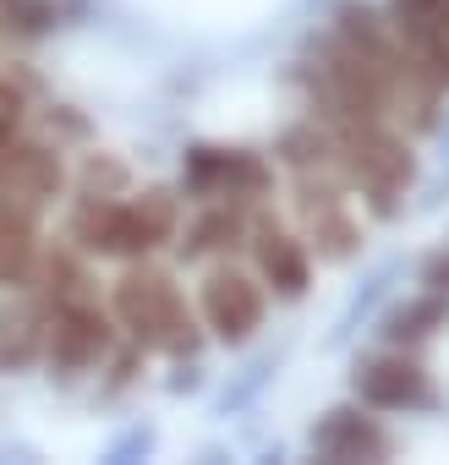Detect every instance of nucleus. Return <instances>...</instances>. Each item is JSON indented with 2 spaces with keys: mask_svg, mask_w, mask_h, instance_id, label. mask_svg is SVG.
Masks as SVG:
<instances>
[{
  "mask_svg": "<svg viewBox=\"0 0 449 465\" xmlns=\"http://www.w3.org/2000/svg\"><path fill=\"white\" fill-rule=\"evenodd\" d=\"M115 318L143 351H170V356L197 351V323L186 312V296L159 269H132L115 285Z\"/></svg>",
  "mask_w": 449,
  "mask_h": 465,
  "instance_id": "f257e3e1",
  "label": "nucleus"
},
{
  "mask_svg": "<svg viewBox=\"0 0 449 465\" xmlns=\"http://www.w3.org/2000/svg\"><path fill=\"white\" fill-rule=\"evenodd\" d=\"M181 181H186V197L197 203H258L274 175L247 148H192Z\"/></svg>",
  "mask_w": 449,
  "mask_h": 465,
  "instance_id": "f03ea898",
  "label": "nucleus"
},
{
  "mask_svg": "<svg viewBox=\"0 0 449 465\" xmlns=\"http://www.w3.org/2000/svg\"><path fill=\"white\" fill-rule=\"evenodd\" d=\"M45 345H50V367L72 378V372H88L94 361H105V356H110L115 329H110V318H105L88 296H77V302L50 307Z\"/></svg>",
  "mask_w": 449,
  "mask_h": 465,
  "instance_id": "7ed1b4c3",
  "label": "nucleus"
},
{
  "mask_svg": "<svg viewBox=\"0 0 449 465\" xmlns=\"http://www.w3.org/2000/svg\"><path fill=\"white\" fill-rule=\"evenodd\" d=\"M340 153H345L351 181H362V186L378 197V208H389V197L411 181V153H405V143L389 137L378 121H345Z\"/></svg>",
  "mask_w": 449,
  "mask_h": 465,
  "instance_id": "20e7f679",
  "label": "nucleus"
},
{
  "mask_svg": "<svg viewBox=\"0 0 449 465\" xmlns=\"http://www.w3.org/2000/svg\"><path fill=\"white\" fill-rule=\"evenodd\" d=\"M203 318H208V329L224 340V345H242L258 323H264V291L247 280V274H214L208 285H203Z\"/></svg>",
  "mask_w": 449,
  "mask_h": 465,
  "instance_id": "39448f33",
  "label": "nucleus"
},
{
  "mask_svg": "<svg viewBox=\"0 0 449 465\" xmlns=\"http://www.w3.org/2000/svg\"><path fill=\"white\" fill-rule=\"evenodd\" d=\"M356 394L378 411H405V405H427L433 383L411 356H373L356 367Z\"/></svg>",
  "mask_w": 449,
  "mask_h": 465,
  "instance_id": "423d86ee",
  "label": "nucleus"
},
{
  "mask_svg": "<svg viewBox=\"0 0 449 465\" xmlns=\"http://www.w3.org/2000/svg\"><path fill=\"white\" fill-rule=\"evenodd\" d=\"M253 252H258V274H264V285H274V296H302V291H307L313 263H307V247H302L296 236L264 224L258 242H253Z\"/></svg>",
  "mask_w": 449,
  "mask_h": 465,
  "instance_id": "0eeeda50",
  "label": "nucleus"
},
{
  "mask_svg": "<svg viewBox=\"0 0 449 465\" xmlns=\"http://www.w3.org/2000/svg\"><path fill=\"white\" fill-rule=\"evenodd\" d=\"M313 443H318V454H329V460H384V454H389V438H384L362 411H329V416L318 421Z\"/></svg>",
  "mask_w": 449,
  "mask_h": 465,
  "instance_id": "6e6552de",
  "label": "nucleus"
},
{
  "mask_svg": "<svg viewBox=\"0 0 449 465\" xmlns=\"http://www.w3.org/2000/svg\"><path fill=\"white\" fill-rule=\"evenodd\" d=\"M45 323H50V307L39 296H17L0 307V367H28L45 345Z\"/></svg>",
  "mask_w": 449,
  "mask_h": 465,
  "instance_id": "1a4fd4ad",
  "label": "nucleus"
},
{
  "mask_svg": "<svg viewBox=\"0 0 449 465\" xmlns=\"http://www.w3.org/2000/svg\"><path fill=\"white\" fill-rule=\"evenodd\" d=\"M0 186L23 192L28 203H45L61 192V159L39 143H23V148H6L0 153Z\"/></svg>",
  "mask_w": 449,
  "mask_h": 465,
  "instance_id": "9d476101",
  "label": "nucleus"
},
{
  "mask_svg": "<svg viewBox=\"0 0 449 465\" xmlns=\"http://www.w3.org/2000/svg\"><path fill=\"white\" fill-rule=\"evenodd\" d=\"M242 236H247L242 208H236V203H208V208L192 219V230H186L181 252H186V258H214V252H231Z\"/></svg>",
  "mask_w": 449,
  "mask_h": 465,
  "instance_id": "9b49d317",
  "label": "nucleus"
},
{
  "mask_svg": "<svg viewBox=\"0 0 449 465\" xmlns=\"http://www.w3.org/2000/svg\"><path fill=\"white\" fill-rule=\"evenodd\" d=\"M444 323H449V302L433 291V296H422V302L400 307V312L389 318V329H384V334H389L394 345H416V340H427V334H433V329H444Z\"/></svg>",
  "mask_w": 449,
  "mask_h": 465,
  "instance_id": "f8f14e48",
  "label": "nucleus"
},
{
  "mask_svg": "<svg viewBox=\"0 0 449 465\" xmlns=\"http://www.w3.org/2000/svg\"><path fill=\"white\" fill-rule=\"evenodd\" d=\"M307 219H313V242H318L324 258H351V247H356V224H351V213H345L340 203L313 208Z\"/></svg>",
  "mask_w": 449,
  "mask_h": 465,
  "instance_id": "ddd939ff",
  "label": "nucleus"
},
{
  "mask_svg": "<svg viewBox=\"0 0 449 465\" xmlns=\"http://www.w3.org/2000/svg\"><path fill=\"white\" fill-rule=\"evenodd\" d=\"M83 285H88V274L77 269V258H66V252H55V258H45V285L34 291L45 307H61V302H77L83 296Z\"/></svg>",
  "mask_w": 449,
  "mask_h": 465,
  "instance_id": "4468645a",
  "label": "nucleus"
},
{
  "mask_svg": "<svg viewBox=\"0 0 449 465\" xmlns=\"http://www.w3.org/2000/svg\"><path fill=\"white\" fill-rule=\"evenodd\" d=\"M280 153H285V164H296V170H324L329 164V153H334V143L318 132V126H291L285 137H280Z\"/></svg>",
  "mask_w": 449,
  "mask_h": 465,
  "instance_id": "2eb2a0df",
  "label": "nucleus"
},
{
  "mask_svg": "<svg viewBox=\"0 0 449 465\" xmlns=\"http://www.w3.org/2000/svg\"><path fill=\"white\" fill-rule=\"evenodd\" d=\"M132 208H137V219H143L154 247H165L175 236V197L170 192H143V197H132Z\"/></svg>",
  "mask_w": 449,
  "mask_h": 465,
  "instance_id": "dca6fc26",
  "label": "nucleus"
},
{
  "mask_svg": "<svg viewBox=\"0 0 449 465\" xmlns=\"http://www.w3.org/2000/svg\"><path fill=\"white\" fill-rule=\"evenodd\" d=\"M83 186H88L83 197H115V192L126 186V170H121L115 159H94V164H88V175H83Z\"/></svg>",
  "mask_w": 449,
  "mask_h": 465,
  "instance_id": "f3484780",
  "label": "nucleus"
},
{
  "mask_svg": "<svg viewBox=\"0 0 449 465\" xmlns=\"http://www.w3.org/2000/svg\"><path fill=\"white\" fill-rule=\"evenodd\" d=\"M438 6H449V0H394V23H411V17L438 12Z\"/></svg>",
  "mask_w": 449,
  "mask_h": 465,
  "instance_id": "a211bd4d",
  "label": "nucleus"
},
{
  "mask_svg": "<svg viewBox=\"0 0 449 465\" xmlns=\"http://www.w3.org/2000/svg\"><path fill=\"white\" fill-rule=\"evenodd\" d=\"M427 285H433V291H438V296H449V252H444V258H433V263H427Z\"/></svg>",
  "mask_w": 449,
  "mask_h": 465,
  "instance_id": "6ab92c4d",
  "label": "nucleus"
}]
</instances>
